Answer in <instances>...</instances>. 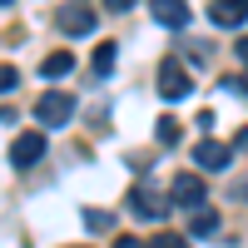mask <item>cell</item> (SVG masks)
Returning a JSON list of instances; mask_svg holds the SVG:
<instances>
[{
    "instance_id": "obj_14",
    "label": "cell",
    "mask_w": 248,
    "mask_h": 248,
    "mask_svg": "<svg viewBox=\"0 0 248 248\" xmlns=\"http://www.w3.org/2000/svg\"><path fill=\"white\" fill-rule=\"evenodd\" d=\"M85 223H90L94 233H105V229H114V218H109L105 209H85Z\"/></svg>"
},
{
    "instance_id": "obj_3",
    "label": "cell",
    "mask_w": 248,
    "mask_h": 248,
    "mask_svg": "<svg viewBox=\"0 0 248 248\" xmlns=\"http://www.w3.org/2000/svg\"><path fill=\"white\" fill-rule=\"evenodd\" d=\"M159 94L164 99H189L194 94V79L179 60H159Z\"/></svg>"
},
{
    "instance_id": "obj_19",
    "label": "cell",
    "mask_w": 248,
    "mask_h": 248,
    "mask_svg": "<svg viewBox=\"0 0 248 248\" xmlns=\"http://www.w3.org/2000/svg\"><path fill=\"white\" fill-rule=\"evenodd\" d=\"M238 65H248V35H238Z\"/></svg>"
},
{
    "instance_id": "obj_2",
    "label": "cell",
    "mask_w": 248,
    "mask_h": 248,
    "mask_svg": "<svg viewBox=\"0 0 248 248\" xmlns=\"http://www.w3.org/2000/svg\"><path fill=\"white\" fill-rule=\"evenodd\" d=\"M94 5H90V0H65V5H60L55 10V25L60 30H65V35H90L94 30Z\"/></svg>"
},
{
    "instance_id": "obj_6",
    "label": "cell",
    "mask_w": 248,
    "mask_h": 248,
    "mask_svg": "<svg viewBox=\"0 0 248 248\" xmlns=\"http://www.w3.org/2000/svg\"><path fill=\"white\" fill-rule=\"evenodd\" d=\"M169 194H174L179 209H189V214H194V209H203V199H209V184H203V179L189 169V174H179V179H174V189H169Z\"/></svg>"
},
{
    "instance_id": "obj_15",
    "label": "cell",
    "mask_w": 248,
    "mask_h": 248,
    "mask_svg": "<svg viewBox=\"0 0 248 248\" xmlns=\"http://www.w3.org/2000/svg\"><path fill=\"white\" fill-rule=\"evenodd\" d=\"M15 85H20V70L15 65H0V94H10Z\"/></svg>"
},
{
    "instance_id": "obj_4",
    "label": "cell",
    "mask_w": 248,
    "mask_h": 248,
    "mask_svg": "<svg viewBox=\"0 0 248 248\" xmlns=\"http://www.w3.org/2000/svg\"><path fill=\"white\" fill-rule=\"evenodd\" d=\"M40 159H45V129H25V134L10 139V164L15 169H30Z\"/></svg>"
},
{
    "instance_id": "obj_17",
    "label": "cell",
    "mask_w": 248,
    "mask_h": 248,
    "mask_svg": "<svg viewBox=\"0 0 248 248\" xmlns=\"http://www.w3.org/2000/svg\"><path fill=\"white\" fill-rule=\"evenodd\" d=\"M105 5H109L114 15H124V10H134V5H139V0H105Z\"/></svg>"
},
{
    "instance_id": "obj_22",
    "label": "cell",
    "mask_w": 248,
    "mask_h": 248,
    "mask_svg": "<svg viewBox=\"0 0 248 248\" xmlns=\"http://www.w3.org/2000/svg\"><path fill=\"white\" fill-rule=\"evenodd\" d=\"M0 5H10V0H0Z\"/></svg>"
},
{
    "instance_id": "obj_10",
    "label": "cell",
    "mask_w": 248,
    "mask_h": 248,
    "mask_svg": "<svg viewBox=\"0 0 248 248\" xmlns=\"http://www.w3.org/2000/svg\"><path fill=\"white\" fill-rule=\"evenodd\" d=\"M218 223H223V218L209 209V203H203V209L189 214V238H214V233H218Z\"/></svg>"
},
{
    "instance_id": "obj_16",
    "label": "cell",
    "mask_w": 248,
    "mask_h": 248,
    "mask_svg": "<svg viewBox=\"0 0 248 248\" xmlns=\"http://www.w3.org/2000/svg\"><path fill=\"white\" fill-rule=\"evenodd\" d=\"M159 139L174 144V139H179V119H159Z\"/></svg>"
},
{
    "instance_id": "obj_20",
    "label": "cell",
    "mask_w": 248,
    "mask_h": 248,
    "mask_svg": "<svg viewBox=\"0 0 248 248\" xmlns=\"http://www.w3.org/2000/svg\"><path fill=\"white\" fill-rule=\"evenodd\" d=\"M233 149H248V129H238V139H233Z\"/></svg>"
},
{
    "instance_id": "obj_18",
    "label": "cell",
    "mask_w": 248,
    "mask_h": 248,
    "mask_svg": "<svg viewBox=\"0 0 248 248\" xmlns=\"http://www.w3.org/2000/svg\"><path fill=\"white\" fill-rule=\"evenodd\" d=\"M114 248H144V243H139V238H129V233H119V238H114Z\"/></svg>"
},
{
    "instance_id": "obj_5",
    "label": "cell",
    "mask_w": 248,
    "mask_h": 248,
    "mask_svg": "<svg viewBox=\"0 0 248 248\" xmlns=\"http://www.w3.org/2000/svg\"><path fill=\"white\" fill-rule=\"evenodd\" d=\"M229 164H233V144H218V139L194 144V169L199 174H218V169H229Z\"/></svg>"
},
{
    "instance_id": "obj_9",
    "label": "cell",
    "mask_w": 248,
    "mask_h": 248,
    "mask_svg": "<svg viewBox=\"0 0 248 248\" xmlns=\"http://www.w3.org/2000/svg\"><path fill=\"white\" fill-rule=\"evenodd\" d=\"M209 20L223 25V30H238L243 20H248V0H214V5H209Z\"/></svg>"
},
{
    "instance_id": "obj_12",
    "label": "cell",
    "mask_w": 248,
    "mask_h": 248,
    "mask_svg": "<svg viewBox=\"0 0 248 248\" xmlns=\"http://www.w3.org/2000/svg\"><path fill=\"white\" fill-rule=\"evenodd\" d=\"M114 60H119V45H114V40H99V45H94V60H90V65H94V75H99V79H105V75L114 70Z\"/></svg>"
},
{
    "instance_id": "obj_1",
    "label": "cell",
    "mask_w": 248,
    "mask_h": 248,
    "mask_svg": "<svg viewBox=\"0 0 248 248\" xmlns=\"http://www.w3.org/2000/svg\"><path fill=\"white\" fill-rule=\"evenodd\" d=\"M70 119H75V99L65 90H45L40 94V105H35V124L40 129H65Z\"/></svg>"
},
{
    "instance_id": "obj_8",
    "label": "cell",
    "mask_w": 248,
    "mask_h": 248,
    "mask_svg": "<svg viewBox=\"0 0 248 248\" xmlns=\"http://www.w3.org/2000/svg\"><path fill=\"white\" fill-rule=\"evenodd\" d=\"M149 10H154V25H164V30L189 25V0H149Z\"/></svg>"
},
{
    "instance_id": "obj_11",
    "label": "cell",
    "mask_w": 248,
    "mask_h": 248,
    "mask_svg": "<svg viewBox=\"0 0 248 248\" xmlns=\"http://www.w3.org/2000/svg\"><path fill=\"white\" fill-rule=\"evenodd\" d=\"M70 70H75V55H70V50H55V55H45V65H40L45 79H65Z\"/></svg>"
},
{
    "instance_id": "obj_13",
    "label": "cell",
    "mask_w": 248,
    "mask_h": 248,
    "mask_svg": "<svg viewBox=\"0 0 248 248\" xmlns=\"http://www.w3.org/2000/svg\"><path fill=\"white\" fill-rule=\"evenodd\" d=\"M144 248H189V238H184V233H169V229H159Z\"/></svg>"
},
{
    "instance_id": "obj_7",
    "label": "cell",
    "mask_w": 248,
    "mask_h": 248,
    "mask_svg": "<svg viewBox=\"0 0 248 248\" xmlns=\"http://www.w3.org/2000/svg\"><path fill=\"white\" fill-rule=\"evenodd\" d=\"M129 209H134L144 223H164V209H169V203L154 194V184H134V189H129Z\"/></svg>"
},
{
    "instance_id": "obj_21",
    "label": "cell",
    "mask_w": 248,
    "mask_h": 248,
    "mask_svg": "<svg viewBox=\"0 0 248 248\" xmlns=\"http://www.w3.org/2000/svg\"><path fill=\"white\" fill-rule=\"evenodd\" d=\"M233 90H243V94H248V75H243V79H233Z\"/></svg>"
},
{
    "instance_id": "obj_23",
    "label": "cell",
    "mask_w": 248,
    "mask_h": 248,
    "mask_svg": "<svg viewBox=\"0 0 248 248\" xmlns=\"http://www.w3.org/2000/svg\"><path fill=\"white\" fill-rule=\"evenodd\" d=\"M70 248H75V243H70Z\"/></svg>"
}]
</instances>
